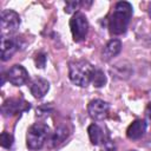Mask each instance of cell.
Returning a JSON list of instances; mask_svg holds the SVG:
<instances>
[{
    "label": "cell",
    "instance_id": "6da1fadb",
    "mask_svg": "<svg viewBox=\"0 0 151 151\" xmlns=\"http://www.w3.org/2000/svg\"><path fill=\"white\" fill-rule=\"evenodd\" d=\"M132 9L131 4L127 1H119L116 4L109 19V29L111 34L119 35L126 31L132 17Z\"/></svg>",
    "mask_w": 151,
    "mask_h": 151
},
{
    "label": "cell",
    "instance_id": "7a4b0ae2",
    "mask_svg": "<svg viewBox=\"0 0 151 151\" xmlns=\"http://www.w3.org/2000/svg\"><path fill=\"white\" fill-rule=\"evenodd\" d=\"M96 73L94 66L84 59L73 60L68 64V77L70 80L80 87H86L92 83Z\"/></svg>",
    "mask_w": 151,
    "mask_h": 151
},
{
    "label": "cell",
    "instance_id": "3957f363",
    "mask_svg": "<svg viewBox=\"0 0 151 151\" xmlns=\"http://www.w3.org/2000/svg\"><path fill=\"white\" fill-rule=\"evenodd\" d=\"M50 136V127L44 123H35L31 125L26 134V144L31 150L41 149Z\"/></svg>",
    "mask_w": 151,
    "mask_h": 151
},
{
    "label": "cell",
    "instance_id": "277c9868",
    "mask_svg": "<svg viewBox=\"0 0 151 151\" xmlns=\"http://www.w3.org/2000/svg\"><path fill=\"white\" fill-rule=\"evenodd\" d=\"M20 26V17L12 9H5L1 12L0 18V32L1 37H9L15 33Z\"/></svg>",
    "mask_w": 151,
    "mask_h": 151
},
{
    "label": "cell",
    "instance_id": "5b68a950",
    "mask_svg": "<svg viewBox=\"0 0 151 151\" xmlns=\"http://www.w3.org/2000/svg\"><path fill=\"white\" fill-rule=\"evenodd\" d=\"M70 28L73 35V40L79 42L85 40L88 32V22L84 13L77 12L70 20Z\"/></svg>",
    "mask_w": 151,
    "mask_h": 151
},
{
    "label": "cell",
    "instance_id": "8992f818",
    "mask_svg": "<svg viewBox=\"0 0 151 151\" xmlns=\"http://www.w3.org/2000/svg\"><path fill=\"white\" fill-rule=\"evenodd\" d=\"M27 110H29V103L22 98H9L5 100L1 106V112L5 117L15 116Z\"/></svg>",
    "mask_w": 151,
    "mask_h": 151
},
{
    "label": "cell",
    "instance_id": "52a82bcc",
    "mask_svg": "<svg viewBox=\"0 0 151 151\" xmlns=\"http://www.w3.org/2000/svg\"><path fill=\"white\" fill-rule=\"evenodd\" d=\"M109 111L110 105L101 99H94L90 101L87 106V112L90 117L94 120H104L109 116Z\"/></svg>",
    "mask_w": 151,
    "mask_h": 151
},
{
    "label": "cell",
    "instance_id": "ba28073f",
    "mask_svg": "<svg viewBox=\"0 0 151 151\" xmlns=\"http://www.w3.org/2000/svg\"><path fill=\"white\" fill-rule=\"evenodd\" d=\"M6 76H7V80L12 85H14V86H21V85L26 84L27 80H28V72L21 65H14V66H12L7 71Z\"/></svg>",
    "mask_w": 151,
    "mask_h": 151
},
{
    "label": "cell",
    "instance_id": "9c48e42d",
    "mask_svg": "<svg viewBox=\"0 0 151 151\" xmlns=\"http://www.w3.org/2000/svg\"><path fill=\"white\" fill-rule=\"evenodd\" d=\"M20 47V41L12 37H1V60H8Z\"/></svg>",
    "mask_w": 151,
    "mask_h": 151
},
{
    "label": "cell",
    "instance_id": "30bf717a",
    "mask_svg": "<svg viewBox=\"0 0 151 151\" xmlns=\"http://www.w3.org/2000/svg\"><path fill=\"white\" fill-rule=\"evenodd\" d=\"M87 132H88L90 140L93 145L103 146L107 140H110L109 133L105 132V129L98 124H91L87 129Z\"/></svg>",
    "mask_w": 151,
    "mask_h": 151
},
{
    "label": "cell",
    "instance_id": "8fae6325",
    "mask_svg": "<svg viewBox=\"0 0 151 151\" xmlns=\"http://www.w3.org/2000/svg\"><path fill=\"white\" fill-rule=\"evenodd\" d=\"M28 87H29V91L32 93V96L34 98H42L50 90V83L44 79V78H40V77H35L33 78L29 84H28Z\"/></svg>",
    "mask_w": 151,
    "mask_h": 151
},
{
    "label": "cell",
    "instance_id": "7c38bea8",
    "mask_svg": "<svg viewBox=\"0 0 151 151\" xmlns=\"http://www.w3.org/2000/svg\"><path fill=\"white\" fill-rule=\"evenodd\" d=\"M146 132V123L142 119H136L133 123H131L126 130V136L129 139L137 140L144 136Z\"/></svg>",
    "mask_w": 151,
    "mask_h": 151
},
{
    "label": "cell",
    "instance_id": "4fadbf2b",
    "mask_svg": "<svg viewBox=\"0 0 151 151\" xmlns=\"http://www.w3.org/2000/svg\"><path fill=\"white\" fill-rule=\"evenodd\" d=\"M122 51V41L119 39H111L101 52V59L104 61H109L116 55H118Z\"/></svg>",
    "mask_w": 151,
    "mask_h": 151
},
{
    "label": "cell",
    "instance_id": "5bb4252c",
    "mask_svg": "<svg viewBox=\"0 0 151 151\" xmlns=\"http://www.w3.org/2000/svg\"><path fill=\"white\" fill-rule=\"evenodd\" d=\"M70 132L67 130L66 126H59L55 129V131L51 134L50 139H48V144L51 147H55V146H59L60 144H63L67 137H68Z\"/></svg>",
    "mask_w": 151,
    "mask_h": 151
},
{
    "label": "cell",
    "instance_id": "9a60e30c",
    "mask_svg": "<svg viewBox=\"0 0 151 151\" xmlns=\"http://www.w3.org/2000/svg\"><path fill=\"white\" fill-rule=\"evenodd\" d=\"M93 85L96 87H101L105 85L106 83V77L104 74V72L101 70H96V73H94V77H93V80H92Z\"/></svg>",
    "mask_w": 151,
    "mask_h": 151
},
{
    "label": "cell",
    "instance_id": "2e32d148",
    "mask_svg": "<svg viewBox=\"0 0 151 151\" xmlns=\"http://www.w3.org/2000/svg\"><path fill=\"white\" fill-rule=\"evenodd\" d=\"M0 144L2 147L5 149H9L12 145H13V136L6 131H4L1 133V137H0Z\"/></svg>",
    "mask_w": 151,
    "mask_h": 151
},
{
    "label": "cell",
    "instance_id": "e0dca14e",
    "mask_svg": "<svg viewBox=\"0 0 151 151\" xmlns=\"http://www.w3.org/2000/svg\"><path fill=\"white\" fill-rule=\"evenodd\" d=\"M80 5H81V2H78V1H71V2L68 1L65 5V12L66 13H73Z\"/></svg>",
    "mask_w": 151,
    "mask_h": 151
},
{
    "label": "cell",
    "instance_id": "ac0fdd59",
    "mask_svg": "<svg viewBox=\"0 0 151 151\" xmlns=\"http://www.w3.org/2000/svg\"><path fill=\"white\" fill-rule=\"evenodd\" d=\"M35 64H37V67L42 68L45 66V64H46V55L42 54V53L38 54L37 58H35Z\"/></svg>",
    "mask_w": 151,
    "mask_h": 151
},
{
    "label": "cell",
    "instance_id": "d6986e66",
    "mask_svg": "<svg viewBox=\"0 0 151 151\" xmlns=\"http://www.w3.org/2000/svg\"><path fill=\"white\" fill-rule=\"evenodd\" d=\"M149 14H150V17H151V5H150V7H149Z\"/></svg>",
    "mask_w": 151,
    "mask_h": 151
},
{
    "label": "cell",
    "instance_id": "ffe728a7",
    "mask_svg": "<svg viewBox=\"0 0 151 151\" xmlns=\"http://www.w3.org/2000/svg\"><path fill=\"white\" fill-rule=\"evenodd\" d=\"M130 151H136V150H130Z\"/></svg>",
    "mask_w": 151,
    "mask_h": 151
}]
</instances>
